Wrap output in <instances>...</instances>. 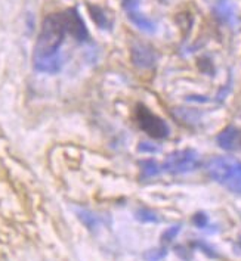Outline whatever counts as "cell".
Masks as SVG:
<instances>
[{
    "instance_id": "1",
    "label": "cell",
    "mask_w": 241,
    "mask_h": 261,
    "mask_svg": "<svg viewBox=\"0 0 241 261\" xmlns=\"http://www.w3.org/2000/svg\"><path fill=\"white\" fill-rule=\"evenodd\" d=\"M68 34L64 12L47 15L42 22V28L34 46L33 65L40 72L55 74L61 71L64 59L59 55V47Z\"/></svg>"
},
{
    "instance_id": "2",
    "label": "cell",
    "mask_w": 241,
    "mask_h": 261,
    "mask_svg": "<svg viewBox=\"0 0 241 261\" xmlns=\"http://www.w3.org/2000/svg\"><path fill=\"white\" fill-rule=\"evenodd\" d=\"M209 176L229 192L241 195V161L234 156H213L206 165Z\"/></svg>"
},
{
    "instance_id": "3",
    "label": "cell",
    "mask_w": 241,
    "mask_h": 261,
    "mask_svg": "<svg viewBox=\"0 0 241 261\" xmlns=\"http://www.w3.org/2000/svg\"><path fill=\"white\" fill-rule=\"evenodd\" d=\"M199 165V152L194 149H181V151H175L167 155V158L161 165V170L171 174H184V173H191L197 170Z\"/></svg>"
},
{
    "instance_id": "4",
    "label": "cell",
    "mask_w": 241,
    "mask_h": 261,
    "mask_svg": "<svg viewBox=\"0 0 241 261\" xmlns=\"http://www.w3.org/2000/svg\"><path fill=\"white\" fill-rule=\"evenodd\" d=\"M135 118L136 123L142 130L154 139H164L169 136L171 130L169 125L163 118H160L154 112L145 108L143 105H138L135 110Z\"/></svg>"
},
{
    "instance_id": "5",
    "label": "cell",
    "mask_w": 241,
    "mask_h": 261,
    "mask_svg": "<svg viewBox=\"0 0 241 261\" xmlns=\"http://www.w3.org/2000/svg\"><path fill=\"white\" fill-rule=\"evenodd\" d=\"M130 56L133 64L139 68H153L156 65L157 54L147 43L135 41L130 47Z\"/></svg>"
},
{
    "instance_id": "6",
    "label": "cell",
    "mask_w": 241,
    "mask_h": 261,
    "mask_svg": "<svg viewBox=\"0 0 241 261\" xmlns=\"http://www.w3.org/2000/svg\"><path fill=\"white\" fill-rule=\"evenodd\" d=\"M62 12H64V18H65L68 34L73 36L77 41L89 40V31L86 28L85 21L79 15V11L76 8H70L67 11H62Z\"/></svg>"
},
{
    "instance_id": "7",
    "label": "cell",
    "mask_w": 241,
    "mask_h": 261,
    "mask_svg": "<svg viewBox=\"0 0 241 261\" xmlns=\"http://www.w3.org/2000/svg\"><path fill=\"white\" fill-rule=\"evenodd\" d=\"M214 14L216 16L228 24L229 27H234L237 24V14H235V6L231 0H222L218 3V6L214 8Z\"/></svg>"
},
{
    "instance_id": "8",
    "label": "cell",
    "mask_w": 241,
    "mask_h": 261,
    "mask_svg": "<svg viewBox=\"0 0 241 261\" xmlns=\"http://www.w3.org/2000/svg\"><path fill=\"white\" fill-rule=\"evenodd\" d=\"M126 14H128L129 21H130L135 27L139 28L141 31H143V33H150V34L156 33V30H157L156 22H154L153 19L147 18V16L142 14V12H139V11H138V8H136V9L126 11Z\"/></svg>"
},
{
    "instance_id": "9",
    "label": "cell",
    "mask_w": 241,
    "mask_h": 261,
    "mask_svg": "<svg viewBox=\"0 0 241 261\" xmlns=\"http://www.w3.org/2000/svg\"><path fill=\"white\" fill-rule=\"evenodd\" d=\"M238 132L240 128L234 127V125H229L227 128H224L221 132V135L216 138L218 145L225 149V151H234L237 149V140H238Z\"/></svg>"
},
{
    "instance_id": "10",
    "label": "cell",
    "mask_w": 241,
    "mask_h": 261,
    "mask_svg": "<svg viewBox=\"0 0 241 261\" xmlns=\"http://www.w3.org/2000/svg\"><path fill=\"white\" fill-rule=\"evenodd\" d=\"M77 217L83 221V224H85L87 229H90V230H95V229H98V227L101 226L100 217H98L97 214L90 213V211H86V210H77Z\"/></svg>"
},
{
    "instance_id": "11",
    "label": "cell",
    "mask_w": 241,
    "mask_h": 261,
    "mask_svg": "<svg viewBox=\"0 0 241 261\" xmlns=\"http://www.w3.org/2000/svg\"><path fill=\"white\" fill-rule=\"evenodd\" d=\"M89 12H90V16L92 19L95 21V24L100 28H110L111 22L108 19L107 14L101 9L100 6H89Z\"/></svg>"
},
{
    "instance_id": "12",
    "label": "cell",
    "mask_w": 241,
    "mask_h": 261,
    "mask_svg": "<svg viewBox=\"0 0 241 261\" xmlns=\"http://www.w3.org/2000/svg\"><path fill=\"white\" fill-rule=\"evenodd\" d=\"M141 165L142 177L143 179H148V177H154L157 174H160L161 171V167L157 164L154 160H143L139 163Z\"/></svg>"
},
{
    "instance_id": "13",
    "label": "cell",
    "mask_w": 241,
    "mask_h": 261,
    "mask_svg": "<svg viewBox=\"0 0 241 261\" xmlns=\"http://www.w3.org/2000/svg\"><path fill=\"white\" fill-rule=\"evenodd\" d=\"M135 217L139 221H142V223H158V221H160V219L157 217V214H154L153 211H150V210H147V208L138 210Z\"/></svg>"
},
{
    "instance_id": "14",
    "label": "cell",
    "mask_w": 241,
    "mask_h": 261,
    "mask_svg": "<svg viewBox=\"0 0 241 261\" xmlns=\"http://www.w3.org/2000/svg\"><path fill=\"white\" fill-rule=\"evenodd\" d=\"M167 251L164 248H157V249H150L143 257L147 261H160L163 257H166Z\"/></svg>"
},
{
    "instance_id": "15",
    "label": "cell",
    "mask_w": 241,
    "mask_h": 261,
    "mask_svg": "<svg viewBox=\"0 0 241 261\" xmlns=\"http://www.w3.org/2000/svg\"><path fill=\"white\" fill-rule=\"evenodd\" d=\"M178 117H179V120H184V121H197V118H199V114L197 112H194V111H184V110H178L175 112Z\"/></svg>"
},
{
    "instance_id": "16",
    "label": "cell",
    "mask_w": 241,
    "mask_h": 261,
    "mask_svg": "<svg viewBox=\"0 0 241 261\" xmlns=\"http://www.w3.org/2000/svg\"><path fill=\"white\" fill-rule=\"evenodd\" d=\"M179 230H181V226H175V227H171V229H167L163 236H161V241L163 242H172L175 238H176V234L179 233Z\"/></svg>"
},
{
    "instance_id": "17",
    "label": "cell",
    "mask_w": 241,
    "mask_h": 261,
    "mask_svg": "<svg viewBox=\"0 0 241 261\" xmlns=\"http://www.w3.org/2000/svg\"><path fill=\"white\" fill-rule=\"evenodd\" d=\"M194 224L197 226V227H206L207 226V223H209V219H207V216L204 214V213H197L196 216H194Z\"/></svg>"
},
{
    "instance_id": "18",
    "label": "cell",
    "mask_w": 241,
    "mask_h": 261,
    "mask_svg": "<svg viewBox=\"0 0 241 261\" xmlns=\"http://www.w3.org/2000/svg\"><path fill=\"white\" fill-rule=\"evenodd\" d=\"M138 151H139V152H150V153H154V152L158 151V146H156L154 143L142 142L141 145L138 146Z\"/></svg>"
},
{
    "instance_id": "19",
    "label": "cell",
    "mask_w": 241,
    "mask_h": 261,
    "mask_svg": "<svg viewBox=\"0 0 241 261\" xmlns=\"http://www.w3.org/2000/svg\"><path fill=\"white\" fill-rule=\"evenodd\" d=\"M138 6H139V0H123V8H125V11L136 9Z\"/></svg>"
},
{
    "instance_id": "20",
    "label": "cell",
    "mask_w": 241,
    "mask_h": 261,
    "mask_svg": "<svg viewBox=\"0 0 241 261\" xmlns=\"http://www.w3.org/2000/svg\"><path fill=\"white\" fill-rule=\"evenodd\" d=\"M237 148H240L241 149V130L238 132V140H237Z\"/></svg>"
}]
</instances>
